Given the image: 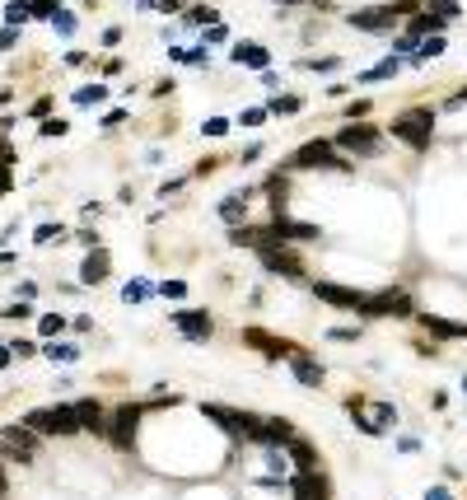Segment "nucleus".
Returning a JSON list of instances; mask_svg holds the SVG:
<instances>
[{
	"instance_id": "f257e3e1",
	"label": "nucleus",
	"mask_w": 467,
	"mask_h": 500,
	"mask_svg": "<svg viewBox=\"0 0 467 500\" xmlns=\"http://www.w3.org/2000/svg\"><path fill=\"white\" fill-rule=\"evenodd\" d=\"M257 257H262V266L271 271V276H285V281H299V276H304V262H299V252L285 248V238L271 234V225H266V238L257 243Z\"/></svg>"
},
{
	"instance_id": "f03ea898",
	"label": "nucleus",
	"mask_w": 467,
	"mask_h": 500,
	"mask_svg": "<svg viewBox=\"0 0 467 500\" xmlns=\"http://www.w3.org/2000/svg\"><path fill=\"white\" fill-rule=\"evenodd\" d=\"M24 425H29V430H38V435H75V430H79L75 407H66V402H56V407H33L29 416H24Z\"/></svg>"
},
{
	"instance_id": "7ed1b4c3",
	"label": "nucleus",
	"mask_w": 467,
	"mask_h": 500,
	"mask_svg": "<svg viewBox=\"0 0 467 500\" xmlns=\"http://www.w3.org/2000/svg\"><path fill=\"white\" fill-rule=\"evenodd\" d=\"M332 145H337V150H351V155H360V159L383 155V150H378V145H383V136H378V126H369V122H351V126H342Z\"/></svg>"
},
{
	"instance_id": "20e7f679",
	"label": "nucleus",
	"mask_w": 467,
	"mask_h": 500,
	"mask_svg": "<svg viewBox=\"0 0 467 500\" xmlns=\"http://www.w3.org/2000/svg\"><path fill=\"white\" fill-rule=\"evenodd\" d=\"M430 131H435V112H430V108H411L406 117L392 122V136L406 141L411 150H430Z\"/></svg>"
},
{
	"instance_id": "39448f33",
	"label": "nucleus",
	"mask_w": 467,
	"mask_h": 500,
	"mask_svg": "<svg viewBox=\"0 0 467 500\" xmlns=\"http://www.w3.org/2000/svg\"><path fill=\"white\" fill-rule=\"evenodd\" d=\"M290 164L295 169H346V159H337V145L332 141H304Z\"/></svg>"
},
{
	"instance_id": "423d86ee",
	"label": "nucleus",
	"mask_w": 467,
	"mask_h": 500,
	"mask_svg": "<svg viewBox=\"0 0 467 500\" xmlns=\"http://www.w3.org/2000/svg\"><path fill=\"white\" fill-rule=\"evenodd\" d=\"M313 299H323L332 309H351V313H365V290H351V285H337V281H313Z\"/></svg>"
},
{
	"instance_id": "0eeeda50",
	"label": "nucleus",
	"mask_w": 467,
	"mask_h": 500,
	"mask_svg": "<svg viewBox=\"0 0 467 500\" xmlns=\"http://www.w3.org/2000/svg\"><path fill=\"white\" fill-rule=\"evenodd\" d=\"M140 411H145L140 402H122L117 411H112V425H108V435H112V449H131V444H136V425H140Z\"/></svg>"
},
{
	"instance_id": "6e6552de",
	"label": "nucleus",
	"mask_w": 467,
	"mask_h": 500,
	"mask_svg": "<svg viewBox=\"0 0 467 500\" xmlns=\"http://www.w3.org/2000/svg\"><path fill=\"white\" fill-rule=\"evenodd\" d=\"M411 309H416V304H411L406 290H378V295L365 299V313H369V318H406Z\"/></svg>"
},
{
	"instance_id": "1a4fd4ad",
	"label": "nucleus",
	"mask_w": 467,
	"mask_h": 500,
	"mask_svg": "<svg viewBox=\"0 0 467 500\" xmlns=\"http://www.w3.org/2000/svg\"><path fill=\"white\" fill-rule=\"evenodd\" d=\"M0 453L29 463L33 453H38V430H29V425H5V430H0Z\"/></svg>"
},
{
	"instance_id": "9d476101",
	"label": "nucleus",
	"mask_w": 467,
	"mask_h": 500,
	"mask_svg": "<svg viewBox=\"0 0 467 500\" xmlns=\"http://www.w3.org/2000/svg\"><path fill=\"white\" fill-rule=\"evenodd\" d=\"M173 328L183 332L187 342H210V332H215V318L206 309H178L173 313Z\"/></svg>"
},
{
	"instance_id": "9b49d317",
	"label": "nucleus",
	"mask_w": 467,
	"mask_h": 500,
	"mask_svg": "<svg viewBox=\"0 0 467 500\" xmlns=\"http://www.w3.org/2000/svg\"><path fill=\"white\" fill-rule=\"evenodd\" d=\"M290 500H332V486L318 468H309L299 477H290Z\"/></svg>"
},
{
	"instance_id": "f8f14e48",
	"label": "nucleus",
	"mask_w": 467,
	"mask_h": 500,
	"mask_svg": "<svg viewBox=\"0 0 467 500\" xmlns=\"http://www.w3.org/2000/svg\"><path fill=\"white\" fill-rule=\"evenodd\" d=\"M271 234H276V238H299V243H318V238H323V229H318V225H309V220L276 215V220H271Z\"/></svg>"
},
{
	"instance_id": "ddd939ff",
	"label": "nucleus",
	"mask_w": 467,
	"mask_h": 500,
	"mask_svg": "<svg viewBox=\"0 0 467 500\" xmlns=\"http://www.w3.org/2000/svg\"><path fill=\"white\" fill-rule=\"evenodd\" d=\"M397 24V10L392 5H378V10H351V29H365V33H383Z\"/></svg>"
},
{
	"instance_id": "4468645a",
	"label": "nucleus",
	"mask_w": 467,
	"mask_h": 500,
	"mask_svg": "<svg viewBox=\"0 0 467 500\" xmlns=\"http://www.w3.org/2000/svg\"><path fill=\"white\" fill-rule=\"evenodd\" d=\"M75 421H79V430H93V435L108 430V416H103V402H98V397H79V402H75Z\"/></svg>"
},
{
	"instance_id": "2eb2a0df",
	"label": "nucleus",
	"mask_w": 467,
	"mask_h": 500,
	"mask_svg": "<svg viewBox=\"0 0 467 500\" xmlns=\"http://www.w3.org/2000/svg\"><path fill=\"white\" fill-rule=\"evenodd\" d=\"M243 342H248V346H257V351H266L271 360H280V356H290V360H295V356H299V351H295L290 342H276V337H271V332H262V328H248V332H243Z\"/></svg>"
},
{
	"instance_id": "dca6fc26",
	"label": "nucleus",
	"mask_w": 467,
	"mask_h": 500,
	"mask_svg": "<svg viewBox=\"0 0 467 500\" xmlns=\"http://www.w3.org/2000/svg\"><path fill=\"white\" fill-rule=\"evenodd\" d=\"M420 328L430 332V337H439V342H463L467 337L463 323H449V318H435V313H420Z\"/></svg>"
},
{
	"instance_id": "f3484780",
	"label": "nucleus",
	"mask_w": 467,
	"mask_h": 500,
	"mask_svg": "<svg viewBox=\"0 0 467 500\" xmlns=\"http://www.w3.org/2000/svg\"><path fill=\"white\" fill-rule=\"evenodd\" d=\"M108 252H103V248H93L89 252V257H84V266H79V281H84V285H98V281H108Z\"/></svg>"
},
{
	"instance_id": "a211bd4d",
	"label": "nucleus",
	"mask_w": 467,
	"mask_h": 500,
	"mask_svg": "<svg viewBox=\"0 0 467 500\" xmlns=\"http://www.w3.org/2000/svg\"><path fill=\"white\" fill-rule=\"evenodd\" d=\"M280 449H285V458H290V463H295L299 472H309V468H318V453H313V444L309 439H290V444H280Z\"/></svg>"
},
{
	"instance_id": "6ab92c4d",
	"label": "nucleus",
	"mask_w": 467,
	"mask_h": 500,
	"mask_svg": "<svg viewBox=\"0 0 467 500\" xmlns=\"http://www.w3.org/2000/svg\"><path fill=\"white\" fill-rule=\"evenodd\" d=\"M295 379L304 384V388H323V384H327V370L318 365V360H309V356H295Z\"/></svg>"
},
{
	"instance_id": "aec40b11",
	"label": "nucleus",
	"mask_w": 467,
	"mask_h": 500,
	"mask_svg": "<svg viewBox=\"0 0 467 500\" xmlns=\"http://www.w3.org/2000/svg\"><path fill=\"white\" fill-rule=\"evenodd\" d=\"M229 56H234L238 66H252V70H271V56H266V47H252V43H238Z\"/></svg>"
},
{
	"instance_id": "412c9836",
	"label": "nucleus",
	"mask_w": 467,
	"mask_h": 500,
	"mask_svg": "<svg viewBox=\"0 0 467 500\" xmlns=\"http://www.w3.org/2000/svg\"><path fill=\"white\" fill-rule=\"evenodd\" d=\"M262 188H266V197H271V206H276V215H280V211H285V202H290V178L276 169V173L262 183Z\"/></svg>"
},
{
	"instance_id": "4be33fe9",
	"label": "nucleus",
	"mask_w": 467,
	"mask_h": 500,
	"mask_svg": "<svg viewBox=\"0 0 467 500\" xmlns=\"http://www.w3.org/2000/svg\"><path fill=\"white\" fill-rule=\"evenodd\" d=\"M248 197H252L248 188H238L234 197H224V202H220V220H229V225H238V220H243V211H248Z\"/></svg>"
},
{
	"instance_id": "5701e85b",
	"label": "nucleus",
	"mask_w": 467,
	"mask_h": 500,
	"mask_svg": "<svg viewBox=\"0 0 467 500\" xmlns=\"http://www.w3.org/2000/svg\"><path fill=\"white\" fill-rule=\"evenodd\" d=\"M444 24H449L444 15H435V10H420V15L406 24V33H411V38H425V33H439Z\"/></svg>"
},
{
	"instance_id": "b1692460",
	"label": "nucleus",
	"mask_w": 467,
	"mask_h": 500,
	"mask_svg": "<svg viewBox=\"0 0 467 500\" xmlns=\"http://www.w3.org/2000/svg\"><path fill=\"white\" fill-rule=\"evenodd\" d=\"M402 56H388V61H378L374 70H365V75H355L360 84H378V79H392V75H402Z\"/></svg>"
},
{
	"instance_id": "393cba45",
	"label": "nucleus",
	"mask_w": 467,
	"mask_h": 500,
	"mask_svg": "<svg viewBox=\"0 0 467 500\" xmlns=\"http://www.w3.org/2000/svg\"><path fill=\"white\" fill-rule=\"evenodd\" d=\"M299 108H304V98H299V94H276L266 112H276V117H299Z\"/></svg>"
},
{
	"instance_id": "a878e982",
	"label": "nucleus",
	"mask_w": 467,
	"mask_h": 500,
	"mask_svg": "<svg viewBox=\"0 0 467 500\" xmlns=\"http://www.w3.org/2000/svg\"><path fill=\"white\" fill-rule=\"evenodd\" d=\"M47 356H52V360H61V365H70V360H79V346L56 342V337H52V342H47Z\"/></svg>"
},
{
	"instance_id": "bb28decb",
	"label": "nucleus",
	"mask_w": 467,
	"mask_h": 500,
	"mask_svg": "<svg viewBox=\"0 0 467 500\" xmlns=\"http://www.w3.org/2000/svg\"><path fill=\"white\" fill-rule=\"evenodd\" d=\"M38 332H43V337H61L66 318H61V313H43V318H38Z\"/></svg>"
},
{
	"instance_id": "cd10ccee",
	"label": "nucleus",
	"mask_w": 467,
	"mask_h": 500,
	"mask_svg": "<svg viewBox=\"0 0 467 500\" xmlns=\"http://www.w3.org/2000/svg\"><path fill=\"white\" fill-rule=\"evenodd\" d=\"M150 290H155L150 281H126V285H122V299H126V304H140V299L150 295Z\"/></svg>"
},
{
	"instance_id": "c85d7f7f",
	"label": "nucleus",
	"mask_w": 467,
	"mask_h": 500,
	"mask_svg": "<svg viewBox=\"0 0 467 500\" xmlns=\"http://www.w3.org/2000/svg\"><path fill=\"white\" fill-rule=\"evenodd\" d=\"M183 24H187V29H192V24H215V10H206V5H192V10L183 15Z\"/></svg>"
},
{
	"instance_id": "c756f323",
	"label": "nucleus",
	"mask_w": 467,
	"mask_h": 500,
	"mask_svg": "<svg viewBox=\"0 0 467 500\" xmlns=\"http://www.w3.org/2000/svg\"><path fill=\"white\" fill-rule=\"evenodd\" d=\"M98 98H103V89H98V84H84V89H75V103H84V108H89V103H98Z\"/></svg>"
},
{
	"instance_id": "7c9ffc66",
	"label": "nucleus",
	"mask_w": 467,
	"mask_h": 500,
	"mask_svg": "<svg viewBox=\"0 0 467 500\" xmlns=\"http://www.w3.org/2000/svg\"><path fill=\"white\" fill-rule=\"evenodd\" d=\"M238 122H243V126H262L266 122V108H243V112H238Z\"/></svg>"
},
{
	"instance_id": "2f4dec72",
	"label": "nucleus",
	"mask_w": 467,
	"mask_h": 500,
	"mask_svg": "<svg viewBox=\"0 0 467 500\" xmlns=\"http://www.w3.org/2000/svg\"><path fill=\"white\" fill-rule=\"evenodd\" d=\"M425 10H435V15H444V19L458 15V5H453V0H425Z\"/></svg>"
},
{
	"instance_id": "473e14b6",
	"label": "nucleus",
	"mask_w": 467,
	"mask_h": 500,
	"mask_svg": "<svg viewBox=\"0 0 467 500\" xmlns=\"http://www.w3.org/2000/svg\"><path fill=\"white\" fill-rule=\"evenodd\" d=\"M52 29H56V33H70V29H75V15L56 10V15H52Z\"/></svg>"
},
{
	"instance_id": "72a5a7b5",
	"label": "nucleus",
	"mask_w": 467,
	"mask_h": 500,
	"mask_svg": "<svg viewBox=\"0 0 467 500\" xmlns=\"http://www.w3.org/2000/svg\"><path fill=\"white\" fill-rule=\"evenodd\" d=\"M159 295H164V299H183L187 285H183V281H164V285H159Z\"/></svg>"
},
{
	"instance_id": "f704fd0d",
	"label": "nucleus",
	"mask_w": 467,
	"mask_h": 500,
	"mask_svg": "<svg viewBox=\"0 0 467 500\" xmlns=\"http://www.w3.org/2000/svg\"><path fill=\"white\" fill-rule=\"evenodd\" d=\"M29 15H38V19H52V15H56V0H38V5H29Z\"/></svg>"
},
{
	"instance_id": "c9c22d12",
	"label": "nucleus",
	"mask_w": 467,
	"mask_h": 500,
	"mask_svg": "<svg viewBox=\"0 0 467 500\" xmlns=\"http://www.w3.org/2000/svg\"><path fill=\"white\" fill-rule=\"evenodd\" d=\"M15 43H19V29H15V24H5V29H0V52H10Z\"/></svg>"
},
{
	"instance_id": "e433bc0d",
	"label": "nucleus",
	"mask_w": 467,
	"mask_h": 500,
	"mask_svg": "<svg viewBox=\"0 0 467 500\" xmlns=\"http://www.w3.org/2000/svg\"><path fill=\"white\" fill-rule=\"evenodd\" d=\"M360 337V328H332L327 332V342H355Z\"/></svg>"
},
{
	"instance_id": "4c0bfd02",
	"label": "nucleus",
	"mask_w": 467,
	"mask_h": 500,
	"mask_svg": "<svg viewBox=\"0 0 467 500\" xmlns=\"http://www.w3.org/2000/svg\"><path fill=\"white\" fill-rule=\"evenodd\" d=\"M5 19H10V24H15V29H19V24H24V19H29V5H19V0H15V5H10V10H5Z\"/></svg>"
},
{
	"instance_id": "58836bf2",
	"label": "nucleus",
	"mask_w": 467,
	"mask_h": 500,
	"mask_svg": "<svg viewBox=\"0 0 467 500\" xmlns=\"http://www.w3.org/2000/svg\"><path fill=\"white\" fill-rule=\"evenodd\" d=\"M365 112H369V98H360V103H351V108H346V117H351V122H365Z\"/></svg>"
},
{
	"instance_id": "ea45409f",
	"label": "nucleus",
	"mask_w": 467,
	"mask_h": 500,
	"mask_svg": "<svg viewBox=\"0 0 467 500\" xmlns=\"http://www.w3.org/2000/svg\"><path fill=\"white\" fill-rule=\"evenodd\" d=\"M56 234H61V225H38V234H33V238H38V243H52Z\"/></svg>"
},
{
	"instance_id": "a19ab883",
	"label": "nucleus",
	"mask_w": 467,
	"mask_h": 500,
	"mask_svg": "<svg viewBox=\"0 0 467 500\" xmlns=\"http://www.w3.org/2000/svg\"><path fill=\"white\" fill-rule=\"evenodd\" d=\"M309 70H342V56H323V61H309Z\"/></svg>"
},
{
	"instance_id": "79ce46f5",
	"label": "nucleus",
	"mask_w": 467,
	"mask_h": 500,
	"mask_svg": "<svg viewBox=\"0 0 467 500\" xmlns=\"http://www.w3.org/2000/svg\"><path fill=\"white\" fill-rule=\"evenodd\" d=\"M224 131H229L224 117H210V122H206V136H224Z\"/></svg>"
},
{
	"instance_id": "37998d69",
	"label": "nucleus",
	"mask_w": 467,
	"mask_h": 500,
	"mask_svg": "<svg viewBox=\"0 0 467 500\" xmlns=\"http://www.w3.org/2000/svg\"><path fill=\"white\" fill-rule=\"evenodd\" d=\"M206 43H210V47H220V43H229V33H224V29H220V24H215V29L206 33Z\"/></svg>"
},
{
	"instance_id": "c03bdc74",
	"label": "nucleus",
	"mask_w": 467,
	"mask_h": 500,
	"mask_svg": "<svg viewBox=\"0 0 467 500\" xmlns=\"http://www.w3.org/2000/svg\"><path fill=\"white\" fill-rule=\"evenodd\" d=\"M29 313H33V309L24 304V299H19V304H10V309H5V318H29Z\"/></svg>"
},
{
	"instance_id": "a18cd8bd",
	"label": "nucleus",
	"mask_w": 467,
	"mask_h": 500,
	"mask_svg": "<svg viewBox=\"0 0 467 500\" xmlns=\"http://www.w3.org/2000/svg\"><path fill=\"white\" fill-rule=\"evenodd\" d=\"M183 188H187V178H169V183L159 188V197H169V192H183Z\"/></svg>"
},
{
	"instance_id": "49530a36",
	"label": "nucleus",
	"mask_w": 467,
	"mask_h": 500,
	"mask_svg": "<svg viewBox=\"0 0 467 500\" xmlns=\"http://www.w3.org/2000/svg\"><path fill=\"white\" fill-rule=\"evenodd\" d=\"M416 43H420V38H411V33H402V38H397V52H416Z\"/></svg>"
},
{
	"instance_id": "de8ad7c7",
	"label": "nucleus",
	"mask_w": 467,
	"mask_h": 500,
	"mask_svg": "<svg viewBox=\"0 0 467 500\" xmlns=\"http://www.w3.org/2000/svg\"><path fill=\"white\" fill-rule=\"evenodd\" d=\"M262 150H266V145H248V150H243V164H257V159H262Z\"/></svg>"
},
{
	"instance_id": "09e8293b",
	"label": "nucleus",
	"mask_w": 467,
	"mask_h": 500,
	"mask_svg": "<svg viewBox=\"0 0 467 500\" xmlns=\"http://www.w3.org/2000/svg\"><path fill=\"white\" fill-rule=\"evenodd\" d=\"M126 117V108H112V112H103V126H117Z\"/></svg>"
},
{
	"instance_id": "8fccbe9b",
	"label": "nucleus",
	"mask_w": 467,
	"mask_h": 500,
	"mask_svg": "<svg viewBox=\"0 0 467 500\" xmlns=\"http://www.w3.org/2000/svg\"><path fill=\"white\" fill-rule=\"evenodd\" d=\"M43 136H66V122H43Z\"/></svg>"
},
{
	"instance_id": "3c124183",
	"label": "nucleus",
	"mask_w": 467,
	"mask_h": 500,
	"mask_svg": "<svg viewBox=\"0 0 467 500\" xmlns=\"http://www.w3.org/2000/svg\"><path fill=\"white\" fill-rule=\"evenodd\" d=\"M425 500H449V491H444V486H435V491H430Z\"/></svg>"
},
{
	"instance_id": "603ef678",
	"label": "nucleus",
	"mask_w": 467,
	"mask_h": 500,
	"mask_svg": "<svg viewBox=\"0 0 467 500\" xmlns=\"http://www.w3.org/2000/svg\"><path fill=\"white\" fill-rule=\"evenodd\" d=\"M10 356H15V351H5V346H0V370H5V365H10Z\"/></svg>"
},
{
	"instance_id": "864d4df0",
	"label": "nucleus",
	"mask_w": 467,
	"mask_h": 500,
	"mask_svg": "<svg viewBox=\"0 0 467 500\" xmlns=\"http://www.w3.org/2000/svg\"><path fill=\"white\" fill-rule=\"evenodd\" d=\"M5 486H10V482H5V468H0V496H5Z\"/></svg>"
},
{
	"instance_id": "5fc2aeb1",
	"label": "nucleus",
	"mask_w": 467,
	"mask_h": 500,
	"mask_svg": "<svg viewBox=\"0 0 467 500\" xmlns=\"http://www.w3.org/2000/svg\"><path fill=\"white\" fill-rule=\"evenodd\" d=\"M453 103H467V89H458V98H453Z\"/></svg>"
},
{
	"instance_id": "6e6d98bb",
	"label": "nucleus",
	"mask_w": 467,
	"mask_h": 500,
	"mask_svg": "<svg viewBox=\"0 0 467 500\" xmlns=\"http://www.w3.org/2000/svg\"><path fill=\"white\" fill-rule=\"evenodd\" d=\"M276 5H304V0H276Z\"/></svg>"
},
{
	"instance_id": "4d7b16f0",
	"label": "nucleus",
	"mask_w": 467,
	"mask_h": 500,
	"mask_svg": "<svg viewBox=\"0 0 467 500\" xmlns=\"http://www.w3.org/2000/svg\"><path fill=\"white\" fill-rule=\"evenodd\" d=\"M463 393H467V374H463Z\"/></svg>"
},
{
	"instance_id": "13d9d810",
	"label": "nucleus",
	"mask_w": 467,
	"mask_h": 500,
	"mask_svg": "<svg viewBox=\"0 0 467 500\" xmlns=\"http://www.w3.org/2000/svg\"><path fill=\"white\" fill-rule=\"evenodd\" d=\"M136 5H150V0H136Z\"/></svg>"
}]
</instances>
